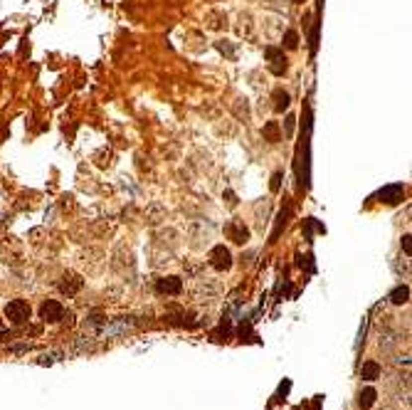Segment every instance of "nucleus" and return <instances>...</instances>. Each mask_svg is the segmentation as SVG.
<instances>
[{"mask_svg":"<svg viewBox=\"0 0 412 410\" xmlns=\"http://www.w3.org/2000/svg\"><path fill=\"white\" fill-rule=\"evenodd\" d=\"M403 250H405L408 255L412 252V247H410V235H405V237H403Z\"/></svg>","mask_w":412,"mask_h":410,"instance_id":"nucleus-16","label":"nucleus"},{"mask_svg":"<svg viewBox=\"0 0 412 410\" xmlns=\"http://www.w3.org/2000/svg\"><path fill=\"white\" fill-rule=\"evenodd\" d=\"M284 47H286V50H296V47H299V35H296V30H286V32H284Z\"/></svg>","mask_w":412,"mask_h":410,"instance_id":"nucleus-15","label":"nucleus"},{"mask_svg":"<svg viewBox=\"0 0 412 410\" xmlns=\"http://www.w3.org/2000/svg\"><path fill=\"white\" fill-rule=\"evenodd\" d=\"M131 319L126 321V319H121V321H114L111 326H104V336H116V334H124V331H129L131 329Z\"/></svg>","mask_w":412,"mask_h":410,"instance_id":"nucleus-10","label":"nucleus"},{"mask_svg":"<svg viewBox=\"0 0 412 410\" xmlns=\"http://www.w3.org/2000/svg\"><path fill=\"white\" fill-rule=\"evenodd\" d=\"M5 316L12 324H25L30 319V304L25 299H12V302L5 304Z\"/></svg>","mask_w":412,"mask_h":410,"instance_id":"nucleus-1","label":"nucleus"},{"mask_svg":"<svg viewBox=\"0 0 412 410\" xmlns=\"http://www.w3.org/2000/svg\"><path fill=\"white\" fill-rule=\"evenodd\" d=\"M375 398H378L375 388H365V391H360V396H358V406H360L363 410H368L373 403H375Z\"/></svg>","mask_w":412,"mask_h":410,"instance_id":"nucleus-12","label":"nucleus"},{"mask_svg":"<svg viewBox=\"0 0 412 410\" xmlns=\"http://www.w3.org/2000/svg\"><path fill=\"white\" fill-rule=\"evenodd\" d=\"M294 2H306V0H294Z\"/></svg>","mask_w":412,"mask_h":410,"instance_id":"nucleus-20","label":"nucleus"},{"mask_svg":"<svg viewBox=\"0 0 412 410\" xmlns=\"http://www.w3.org/2000/svg\"><path fill=\"white\" fill-rule=\"evenodd\" d=\"M264 55H267V60H269V72L276 74V77H281V74L286 72V60H284V52H281L279 47H267V50H264Z\"/></svg>","mask_w":412,"mask_h":410,"instance_id":"nucleus-4","label":"nucleus"},{"mask_svg":"<svg viewBox=\"0 0 412 410\" xmlns=\"http://www.w3.org/2000/svg\"><path fill=\"white\" fill-rule=\"evenodd\" d=\"M360 378L368 381V383L378 381V378H380V363H378V361H365L363 368H360Z\"/></svg>","mask_w":412,"mask_h":410,"instance_id":"nucleus-8","label":"nucleus"},{"mask_svg":"<svg viewBox=\"0 0 412 410\" xmlns=\"http://www.w3.org/2000/svg\"><path fill=\"white\" fill-rule=\"evenodd\" d=\"M289 104H291V97H289V92H284V89H276V92H274V109H276V111H284V109H289Z\"/></svg>","mask_w":412,"mask_h":410,"instance_id":"nucleus-13","label":"nucleus"},{"mask_svg":"<svg viewBox=\"0 0 412 410\" xmlns=\"http://www.w3.org/2000/svg\"><path fill=\"white\" fill-rule=\"evenodd\" d=\"M210 265H212L215 270H220V272L230 270V267H232V255H230V250H227L225 245H215V247L210 250Z\"/></svg>","mask_w":412,"mask_h":410,"instance_id":"nucleus-2","label":"nucleus"},{"mask_svg":"<svg viewBox=\"0 0 412 410\" xmlns=\"http://www.w3.org/2000/svg\"><path fill=\"white\" fill-rule=\"evenodd\" d=\"M82 287H84L82 277L74 274V272H67L65 277H62V282H60V289H62V294H67V297H74Z\"/></svg>","mask_w":412,"mask_h":410,"instance_id":"nucleus-6","label":"nucleus"},{"mask_svg":"<svg viewBox=\"0 0 412 410\" xmlns=\"http://www.w3.org/2000/svg\"><path fill=\"white\" fill-rule=\"evenodd\" d=\"M291 129H294V116H289V121H286V131L291 134Z\"/></svg>","mask_w":412,"mask_h":410,"instance_id":"nucleus-18","label":"nucleus"},{"mask_svg":"<svg viewBox=\"0 0 412 410\" xmlns=\"http://www.w3.org/2000/svg\"><path fill=\"white\" fill-rule=\"evenodd\" d=\"M2 331H5V329H2V324H0V334H2Z\"/></svg>","mask_w":412,"mask_h":410,"instance_id":"nucleus-19","label":"nucleus"},{"mask_svg":"<svg viewBox=\"0 0 412 410\" xmlns=\"http://www.w3.org/2000/svg\"><path fill=\"white\" fill-rule=\"evenodd\" d=\"M380 203H388V205H398L403 198H405V188L400 183H393V186H385L380 193H378Z\"/></svg>","mask_w":412,"mask_h":410,"instance_id":"nucleus-5","label":"nucleus"},{"mask_svg":"<svg viewBox=\"0 0 412 410\" xmlns=\"http://www.w3.org/2000/svg\"><path fill=\"white\" fill-rule=\"evenodd\" d=\"M262 134H264V138H267V141L276 143V141H279V126H276V121H269V124H264Z\"/></svg>","mask_w":412,"mask_h":410,"instance_id":"nucleus-14","label":"nucleus"},{"mask_svg":"<svg viewBox=\"0 0 412 410\" xmlns=\"http://www.w3.org/2000/svg\"><path fill=\"white\" fill-rule=\"evenodd\" d=\"M279 181H281V173H274V178H272V191H279Z\"/></svg>","mask_w":412,"mask_h":410,"instance_id":"nucleus-17","label":"nucleus"},{"mask_svg":"<svg viewBox=\"0 0 412 410\" xmlns=\"http://www.w3.org/2000/svg\"><path fill=\"white\" fill-rule=\"evenodd\" d=\"M40 316H42V321H47V324H57V321L65 319V307H62L60 302H55V299H47V302L40 307Z\"/></svg>","mask_w":412,"mask_h":410,"instance_id":"nucleus-3","label":"nucleus"},{"mask_svg":"<svg viewBox=\"0 0 412 410\" xmlns=\"http://www.w3.org/2000/svg\"><path fill=\"white\" fill-rule=\"evenodd\" d=\"M227 235H230L235 242H245V240L249 237V230H247L242 222H230V225H227Z\"/></svg>","mask_w":412,"mask_h":410,"instance_id":"nucleus-9","label":"nucleus"},{"mask_svg":"<svg viewBox=\"0 0 412 410\" xmlns=\"http://www.w3.org/2000/svg\"><path fill=\"white\" fill-rule=\"evenodd\" d=\"M408 299H410V287H405V284H400V287H395L390 292V302L393 304H408Z\"/></svg>","mask_w":412,"mask_h":410,"instance_id":"nucleus-11","label":"nucleus"},{"mask_svg":"<svg viewBox=\"0 0 412 410\" xmlns=\"http://www.w3.org/2000/svg\"><path fill=\"white\" fill-rule=\"evenodd\" d=\"M183 289V279L180 277H163L158 279V292L161 294H180Z\"/></svg>","mask_w":412,"mask_h":410,"instance_id":"nucleus-7","label":"nucleus"}]
</instances>
